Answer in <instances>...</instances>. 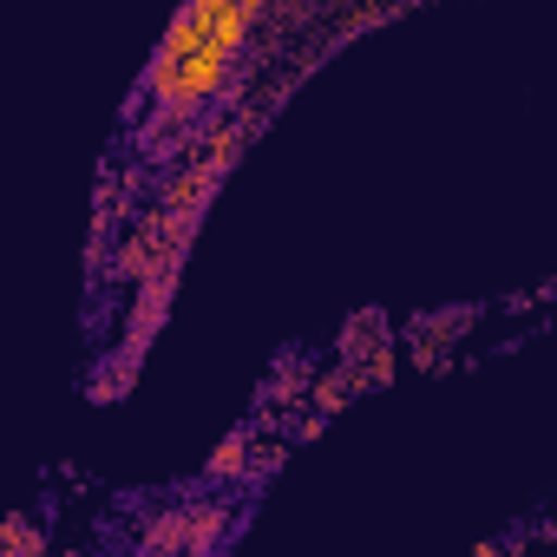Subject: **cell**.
Returning <instances> with one entry per match:
<instances>
[{"label": "cell", "mask_w": 557, "mask_h": 557, "mask_svg": "<svg viewBox=\"0 0 557 557\" xmlns=\"http://www.w3.org/2000/svg\"><path fill=\"white\" fill-rule=\"evenodd\" d=\"M355 387H361V381H355V368L342 361V368H329V374H315V381H309V407L329 420V413H342V407H348V394H355Z\"/></svg>", "instance_id": "2"}, {"label": "cell", "mask_w": 557, "mask_h": 557, "mask_svg": "<svg viewBox=\"0 0 557 557\" xmlns=\"http://www.w3.org/2000/svg\"><path fill=\"white\" fill-rule=\"evenodd\" d=\"M0 544H8V550H47V537H40V531H34L27 518H14L8 531H0Z\"/></svg>", "instance_id": "3"}, {"label": "cell", "mask_w": 557, "mask_h": 557, "mask_svg": "<svg viewBox=\"0 0 557 557\" xmlns=\"http://www.w3.org/2000/svg\"><path fill=\"white\" fill-rule=\"evenodd\" d=\"M256 426H236L216 453H210V466H203V479H236V472H256Z\"/></svg>", "instance_id": "1"}]
</instances>
